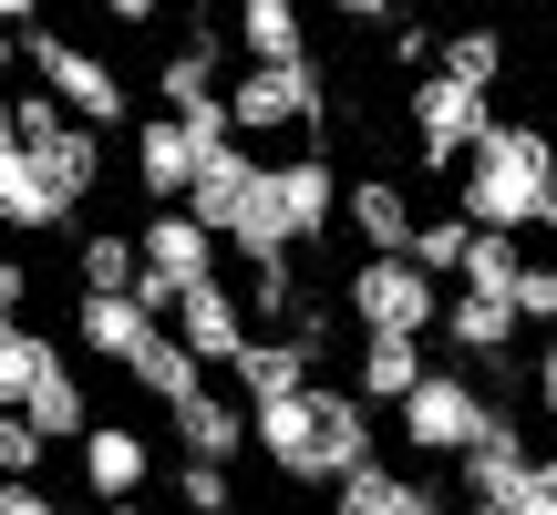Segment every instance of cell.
Wrapping results in <instances>:
<instances>
[{
    "label": "cell",
    "instance_id": "1",
    "mask_svg": "<svg viewBox=\"0 0 557 515\" xmlns=\"http://www.w3.org/2000/svg\"><path fill=\"white\" fill-rule=\"evenodd\" d=\"M248 443H259L289 485H341V475H361V464H382L372 454V402L331 392V381H299L289 402H248Z\"/></svg>",
    "mask_w": 557,
    "mask_h": 515
},
{
    "label": "cell",
    "instance_id": "2",
    "mask_svg": "<svg viewBox=\"0 0 557 515\" xmlns=\"http://www.w3.org/2000/svg\"><path fill=\"white\" fill-rule=\"evenodd\" d=\"M557 206V135L547 124H485V145L455 165V217L485 227V238H527Z\"/></svg>",
    "mask_w": 557,
    "mask_h": 515
},
{
    "label": "cell",
    "instance_id": "3",
    "mask_svg": "<svg viewBox=\"0 0 557 515\" xmlns=\"http://www.w3.org/2000/svg\"><path fill=\"white\" fill-rule=\"evenodd\" d=\"M496 434H517V423L485 402V381H475V372H423L413 392H403V443H413V454L465 464L475 443H496Z\"/></svg>",
    "mask_w": 557,
    "mask_h": 515
},
{
    "label": "cell",
    "instance_id": "4",
    "mask_svg": "<svg viewBox=\"0 0 557 515\" xmlns=\"http://www.w3.org/2000/svg\"><path fill=\"white\" fill-rule=\"evenodd\" d=\"M11 145L41 165V186H52L62 206H83L103 186V135H94V124H73L41 83H32V93H11Z\"/></svg>",
    "mask_w": 557,
    "mask_h": 515
},
{
    "label": "cell",
    "instance_id": "5",
    "mask_svg": "<svg viewBox=\"0 0 557 515\" xmlns=\"http://www.w3.org/2000/svg\"><path fill=\"white\" fill-rule=\"evenodd\" d=\"M341 310H351L361 340H423L444 319V289L413 268V258H351V278H341Z\"/></svg>",
    "mask_w": 557,
    "mask_h": 515
},
{
    "label": "cell",
    "instance_id": "6",
    "mask_svg": "<svg viewBox=\"0 0 557 515\" xmlns=\"http://www.w3.org/2000/svg\"><path fill=\"white\" fill-rule=\"evenodd\" d=\"M320 124H331L320 62H248L227 83V135H320Z\"/></svg>",
    "mask_w": 557,
    "mask_h": 515
},
{
    "label": "cell",
    "instance_id": "7",
    "mask_svg": "<svg viewBox=\"0 0 557 515\" xmlns=\"http://www.w3.org/2000/svg\"><path fill=\"white\" fill-rule=\"evenodd\" d=\"M21 62H32V83H41V93H52V103H62L73 124H94V135L135 114L124 73H114L103 52H83V41H62V32H21Z\"/></svg>",
    "mask_w": 557,
    "mask_h": 515
},
{
    "label": "cell",
    "instance_id": "8",
    "mask_svg": "<svg viewBox=\"0 0 557 515\" xmlns=\"http://www.w3.org/2000/svg\"><path fill=\"white\" fill-rule=\"evenodd\" d=\"M485 124H496V103H485L475 83L413 73V155H423V165H465V155L485 145Z\"/></svg>",
    "mask_w": 557,
    "mask_h": 515
},
{
    "label": "cell",
    "instance_id": "9",
    "mask_svg": "<svg viewBox=\"0 0 557 515\" xmlns=\"http://www.w3.org/2000/svg\"><path fill=\"white\" fill-rule=\"evenodd\" d=\"M165 330L186 340V361H197V372H238V351L259 340V330H248V299L227 289V278H197V289L165 310Z\"/></svg>",
    "mask_w": 557,
    "mask_h": 515
},
{
    "label": "cell",
    "instance_id": "10",
    "mask_svg": "<svg viewBox=\"0 0 557 515\" xmlns=\"http://www.w3.org/2000/svg\"><path fill=\"white\" fill-rule=\"evenodd\" d=\"M259 176H269V155H248V145H218V155L197 165V186H186V217H197L218 248H238L248 206H259Z\"/></svg>",
    "mask_w": 557,
    "mask_h": 515
},
{
    "label": "cell",
    "instance_id": "11",
    "mask_svg": "<svg viewBox=\"0 0 557 515\" xmlns=\"http://www.w3.org/2000/svg\"><path fill=\"white\" fill-rule=\"evenodd\" d=\"M207 155H218V145H197L176 114H145V124H135V186H145L156 206H186V186H197Z\"/></svg>",
    "mask_w": 557,
    "mask_h": 515
},
{
    "label": "cell",
    "instance_id": "12",
    "mask_svg": "<svg viewBox=\"0 0 557 515\" xmlns=\"http://www.w3.org/2000/svg\"><path fill=\"white\" fill-rule=\"evenodd\" d=\"M73 454H83V485H94V505H135V495H145V475H156V443H145L135 423H94Z\"/></svg>",
    "mask_w": 557,
    "mask_h": 515
},
{
    "label": "cell",
    "instance_id": "13",
    "mask_svg": "<svg viewBox=\"0 0 557 515\" xmlns=\"http://www.w3.org/2000/svg\"><path fill=\"white\" fill-rule=\"evenodd\" d=\"M444 340H455L465 361H475V372H506V351H517V330L527 319L506 310V299H475V289H444V319H434Z\"/></svg>",
    "mask_w": 557,
    "mask_h": 515
},
{
    "label": "cell",
    "instance_id": "14",
    "mask_svg": "<svg viewBox=\"0 0 557 515\" xmlns=\"http://www.w3.org/2000/svg\"><path fill=\"white\" fill-rule=\"evenodd\" d=\"M165 423H176V443H186L197 464H227V454L248 443V402H227L218 381H197V392H176V402H165Z\"/></svg>",
    "mask_w": 557,
    "mask_h": 515
},
{
    "label": "cell",
    "instance_id": "15",
    "mask_svg": "<svg viewBox=\"0 0 557 515\" xmlns=\"http://www.w3.org/2000/svg\"><path fill=\"white\" fill-rule=\"evenodd\" d=\"M341 217L361 227V258H413V197H403L393 176H361V186H341Z\"/></svg>",
    "mask_w": 557,
    "mask_h": 515
},
{
    "label": "cell",
    "instance_id": "16",
    "mask_svg": "<svg viewBox=\"0 0 557 515\" xmlns=\"http://www.w3.org/2000/svg\"><path fill=\"white\" fill-rule=\"evenodd\" d=\"M62 217H73V206H62L52 186H41V165L0 135V227H11V238H52Z\"/></svg>",
    "mask_w": 557,
    "mask_h": 515
},
{
    "label": "cell",
    "instance_id": "17",
    "mask_svg": "<svg viewBox=\"0 0 557 515\" xmlns=\"http://www.w3.org/2000/svg\"><path fill=\"white\" fill-rule=\"evenodd\" d=\"M331 515H444V495L423 475H393V464H361V475L331 485Z\"/></svg>",
    "mask_w": 557,
    "mask_h": 515
},
{
    "label": "cell",
    "instance_id": "18",
    "mask_svg": "<svg viewBox=\"0 0 557 515\" xmlns=\"http://www.w3.org/2000/svg\"><path fill=\"white\" fill-rule=\"evenodd\" d=\"M62 372V351L32 330V319H0V413H21V402L41 392V381Z\"/></svg>",
    "mask_w": 557,
    "mask_h": 515
},
{
    "label": "cell",
    "instance_id": "19",
    "mask_svg": "<svg viewBox=\"0 0 557 515\" xmlns=\"http://www.w3.org/2000/svg\"><path fill=\"white\" fill-rule=\"evenodd\" d=\"M156 93H165V114H197V103H218V32H186L176 52L156 62Z\"/></svg>",
    "mask_w": 557,
    "mask_h": 515
},
{
    "label": "cell",
    "instance_id": "20",
    "mask_svg": "<svg viewBox=\"0 0 557 515\" xmlns=\"http://www.w3.org/2000/svg\"><path fill=\"white\" fill-rule=\"evenodd\" d=\"M238 52H248V62H310L299 0H238Z\"/></svg>",
    "mask_w": 557,
    "mask_h": 515
},
{
    "label": "cell",
    "instance_id": "21",
    "mask_svg": "<svg viewBox=\"0 0 557 515\" xmlns=\"http://www.w3.org/2000/svg\"><path fill=\"white\" fill-rule=\"evenodd\" d=\"M310 381V351L299 340H248L238 351V402H289Z\"/></svg>",
    "mask_w": 557,
    "mask_h": 515
},
{
    "label": "cell",
    "instance_id": "22",
    "mask_svg": "<svg viewBox=\"0 0 557 515\" xmlns=\"http://www.w3.org/2000/svg\"><path fill=\"white\" fill-rule=\"evenodd\" d=\"M423 372H434L423 340H361V402H393V413H403V392H413Z\"/></svg>",
    "mask_w": 557,
    "mask_h": 515
},
{
    "label": "cell",
    "instance_id": "23",
    "mask_svg": "<svg viewBox=\"0 0 557 515\" xmlns=\"http://www.w3.org/2000/svg\"><path fill=\"white\" fill-rule=\"evenodd\" d=\"M434 73H455V83H475V93H496V73H506V32H485V21L444 32V41H434Z\"/></svg>",
    "mask_w": 557,
    "mask_h": 515
},
{
    "label": "cell",
    "instance_id": "24",
    "mask_svg": "<svg viewBox=\"0 0 557 515\" xmlns=\"http://www.w3.org/2000/svg\"><path fill=\"white\" fill-rule=\"evenodd\" d=\"M517 268H527V238H485V227H475V248H465L455 289H475V299H506V310H517Z\"/></svg>",
    "mask_w": 557,
    "mask_h": 515
},
{
    "label": "cell",
    "instance_id": "25",
    "mask_svg": "<svg viewBox=\"0 0 557 515\" xmlns=\"http://www.w3.org/2000/svg\"><path fill=\"white\" fill-rule=\"evenodd\" d=\"M465 248H475V227H465V217H423V227H413V268L434 278V289L465 268Z\"/></svg>",
    "mask_w": 557,
    "mask_h": 515
},
{
    "label": "cell",
    "instance_id": "26",
    "mask_svg": "<svg viewBox=\"0 0 557 515\" xmlns=\"http://www.w3.org/2000/svg\"><path fill=\"white\" fill-rule=\"evenodd\" d=\"M135 238H114V227H103V238H83V289H135Z\"/></svg>",
    "mask_w": 557,
    "mask_h": 515
},
{
    "label": "cell",
    "instance_id": "27",
    "mask_svg": "<svg viewBox=\"0 0 557 515\" xmlns=\"http://www.w3.org/2000/svg\"><path fill=\"white\" fill-rule=\"evenodd\" d=\"M41 454L52 443L32 434V413H0V485H41Z\"/></svg>",
    "mask_w": 557,
    "mask_h": 515
},
{
    "label": "cell",
    "instance_id": "28",
    "mask_svg": "<svg viewBox=\"0 0 557 515\" xmlns=\"http://www.w3.org/2000/svg\"><path fill=\"white\" fill-rule=\"evenodd\" d=\"M176 495H186V515H238V495H227V464H197V454L176 464Z\"/></svg>",
    "mask_w": 557,
    "mask_h": 515
},
{
    "label": "cell",
    "instance_id": "29",
    "mask_svg": "<svg viewBox=\"0 0 557 515\" xmlns=\"http://www.w3.org/2000/svg\"><path fill=\"white\" fill-rule=\"evenodd\" d=\"M517 319L557 330V258H527V268H517Z\"/></svg>",
    "mask_w": 557,
    "mask_h": 515
},
{
    "label": "cell",
    "instance_id": "30",
    "mask_svg": "<svg viewBox=\"0 0 557 515\" xmlns=\"http://www.w3.org/2000/svg\"><path fill=\"white\" fill-rule=\"evenodd\" d=\"M21 310H32V268L0 248V319H21Z\"/></svg>",
    "mask_w": 557,
    "mask_h": 515
},
{
    "label": "cell",
    "instance_id": "31",
    "mask_svg": "<svg viewBox=\"0 0 557 515\" xmlns=\"http://www.w3.org/2000/svg\"><path fill=\"white\" fill-rule=\"evenodd\" d=\"M331 21H351V32H372V21H393V0H320Z\"/></svg>",
    "mask_w": 557,
    "mask_h": 515
},
{
    "label": "cell",
    "instance_id": "32",
    "mask_svg": "<svg viewBox=\"0 0 557 515\" xmlns=\"http://www.w3.org/2000/svg\"><path fill=\"white\" fill-rule=\"evenodd\" d=\"M0 515H62V505L41 495V485H0Z\"/></svg>",
    "mask_w": 557,
    "mask_h": 515
},
{
    "label": "cell",
    "instance_id": "33",
    "mask_svg": "<svg viewBox=\"0 0 557 515\" xmlns=\"http://www.w3.org/2000/svg\"><path fill=\"white\" fill-rule=\"evenodd\" d=\"M537 413L557 423V340H547V351H537Z\"/></svg>",
    "mask_w": 557,
    "mask_h": 515
},
{
    "label": "cell",
    "instance_id": "34",
    "mask_svg": "<svg viewBox=\"0 0 557 515\" xmlns=\"http://www.w3.org/2000/svg\"><path fill=\"white\" fill-rule=\"evenodd\" d=\"M94 11H103V21H124V32H135V21H156L165 0H94Z\"/></svg>",
    "mask_w": 557,
    "mask_h": 515
},
{
    "label": "cell",
    "instance_id": "35",
    "mask_svg": "<svg viewBox=\"0 0 557 515\" xmlns=\"http://www.w3.org/2000/svg\"><path fill=\"white\" fill-rule=\"evenodd\" d=\"M0 32H41V0H0Z\"/></svg>",
    "mask_w": 557,
    "mask_h": 515
},
{
    "label": "cell",
    "instance_id": "36",
    "mask_svg": "<svg viewBox=\"0 0 557 515\" xmlns=\"http://www.w3.org/2000/svg\"><path fill=\"white\" fill-rule=\"evenodd\" d=\"M11 62H21V32H0V73H11Z\"/></svg>",
    "mask_w": 557,
    "mask_h": 515
},
{
    "label": "cell",
    "instance_id": "37",
    "mask_svg": "<svg viewBox=\"0 0 557 515\" xmlns=\"http://www.w3.org/2000/svg\"><path fill=\"white\" fill-rule=\"evenodd\" d=\"M83 515H135V505H83Z\"/></svg>",
    "mask_w": 557,
    "mask_h": 515
},
{
    "label": "cell",
    "instance_id": "38",
    "mask_svg": "<svg viewBox=\"0 0 557 515\" xmlns=\"http://www.w3.org/2000/svg\"><path fill=\"white\" fill-rule=\"evenodd\" d=\"M0 135H11V93H0Z\"/></svg>",
    "mask_w": 557,
    "mask_h": 515
},
{
    "label": "cell",
    "instance_id": "39",
    "mask_svg": "<svg viewBox=\"0 0 557 515\" xmlns=\"http://www.w3.org/2000/svg\"><path fill=\"white\" fill-rule=\"evenodd\" d=\"M537 227H547V238H557V206H547V217H537Z\"/></svg>",
    "mask_w": 557,
    "mask_h": 515
}]
</instances>
